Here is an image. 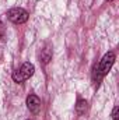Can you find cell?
<instances>
[{"label":"cell","instance_id":"cell-7","mask_svg":"<svg viewBox=\"0 0 119 120\" xmlns=\"http://www.w3.org/2000/svg\"><path fill=\"white\" fill-rule=\"evenodd\" d=\"M112 120H119V108L115 106L112 110Z\"/></svg>","mask_w":119,"mask_h":120},{"label":"cell","instance_id":"cell-6","mask_svg":"<svg viewBox=\"0 0 119 120\" xmlns=\"http://www.w3.org/2000/svg\"><path fill=\"white\" fill-rule=\"evenodd\" d=\"M51 59H52V50H51L49 46H45V48L42 49V52H41V60L46 64V63H49Z\"/></svg>","mask_w":119,"mask_h":120},{"label":"cell","instance_id":"cell-4","mask_svg":"<svg viewBox=\"0 0 119 120\" xmlns=\"http://www.w3.org/2000/svg\"><path fill=\"white\" fill-rule=\"evenodd\" d=\"M27 108L30 109L31 113L36 115L39 112V109H41V99L36 95H34V94L28 95L27 96Z\"/></svg>","mask_w":119,"mask_h":120},{"label":"cell","instance_id":"cell-8","mask_svg":"<svg viewBox=\"0 0 119 120\" xmlns=\"http://www.w3.org/2000/svg\"><path fill=\"white\" fill-rule=\"evenodd\" d=\"M4 34H6V27H4V24L0 21V38H4Z\"/></svg>","mask_w":119,"mask_h":120},{"label":"cell","instance_id":"cell-2","mask_svg":"<svg viewBox=\"0 0 119 120\" xmlns=\"http://www.w3.org/2000/svg\"><path fill=\"white\" fill-rule=\"evenodd\" d=\"M34 73H35V67H34V64L30 63V61H25L18 70H16L14 73H13V81L14 82H18V84H21V82H24V81H27L28 78H31L32 75H34Z\"/></svg>","mask_w":119,"mask_h":120},{"label":"cell","instance_id":"cell-3","mask_svg":"<svg viewBox=\"0 0 119 120\" xmlns=\"http://www.w3.org/2000/svg\"><path fill=\"white\" fill-rule=\"evenodd\" d=\"M7 18L13 24H18L20 25V24H24V22L28 21L30 14H28L27 10L21 8V7H13V8H10L7 11Z\"/></svg>","mask_w":119,"mask_h":120},{"label":"cell","instance_id":"cell-10","mask_svg":"<svg viewBox=\"0 0 119 120\" xmlns=\"http://www.w3.org/2000/svg\"><path fill=\"white\" fill-rule=\"evenodd\" d=\"M28 120H31V119H28Z\"/></svg>","mask_w":119,"mask_h":120},{"label":"cell","instance_id":"cell-9","mask_svg":"<svg viewBox=\"0 0 119 120\" xmlns=\"http://www.w3.org/2000/svg\"><path fill=\"white\" fill-rule=\"evenodd\" d=\"M105 1H114V0H105Z\"/></svg>","mask_w":119,"mask_h":120},{"label":"cell","instance_id":"cell-1","mask_svg":"<svg viewBox=\"0 0 119 120\" xmlns=\"http://www.w3.org/2000/svg\"><path fill=\"white\" fill-rule=\"evenodd\" d=\"M115 59H116V56H115L114 52H108V53H105V55L102 56L99 64L94 67L92 77H94L95 84H99V81L111 71V68H112V66H114V63H115Z\"/></svg>","mask_w":119,"mask_h":120},{"label":"cell","instance_id":"cell-5","mask_svg":"<svg viewBox=\"0 0 119 120\" xmlns=\"http://www.w3.org/2000/svg\"><path fill=\"white\" fill-rule=\"evenodd\" d=\"M87 110H88V102L86 99H79L77 103H76V112H77V115L83 116V115H86Z\"/></svg>","mask_w":119,"mask_h":120}]
</instances>
